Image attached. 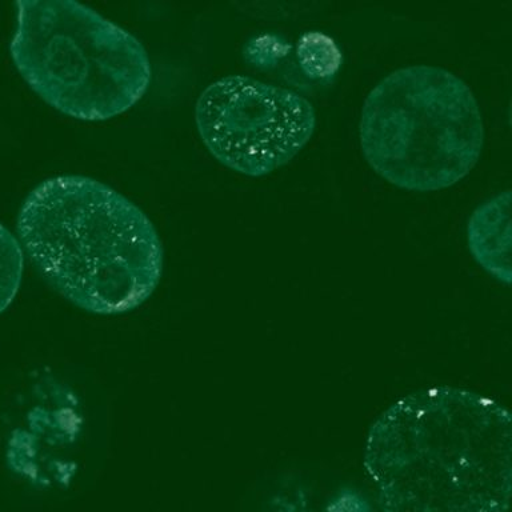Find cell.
<instances>
[{
  "mask_svg": "<svg viewBox=\"0 0 512 512\" xmlns=\"http://www.w3.org/2000/svg\"><path fill=\"white\" fill-rule=\"evenodd\" d=\"M363 467L383 511L506 512L512 496L510 411L466 388L411 392L371 424Z\"/></svg>",
  "mask_w": 512,
  "mask_h": 512,
  "instance_id": "1",
  "label": "cell"
},
{
  "mask_svg": "<svg viewBox=\"0 0 512 512\" xmlns=\"http://www.w3.org/2000/svg\"><path fill=\"white\" fill-rule=\"evenodd\" d=\"M16 238L40 279L94 315H122L151 298L163 275L162 240L142 208L90 176L32 188Z\"/></svg>",
  "mask_w": 512,
  "mask_h": 512,
  "instance_id": "2",
  "label": "cell"
},
{
  "mask_svg": "<svg viewBox=\"0 0 512 512\" xmlns=\"http://www.w3.org/2000/svg\"><path fill=\"white\" fill-rule=\"evenodd\" d=\"M10 55L31 90L56 111L103 122L131 110L151 86L146 47L74 0H19Z\"/></svg>",
  "mask_w": 512,
  "mask_h": 512,
  "instance_id": "3",
  "label": "cell"
},
{
  "mask_svg": "<svg viewBox=\"0 0 512 512\" xmlns=\"http://www.w3.org/2000/svg\"><path fill=\"white\" fill-rule=\"evenodd\" d=\"M364 159L376 175L411 192L462 182L482 156L486 130L470 86L446 68H398L367 95L359 123Z\"/></svg>",
  "mask_w": 512,
  "mask_h": 512,
  "instance_id": "4",
  "label": "cell"
},
{
  "mask_svg": "<svg viewBox=\"0 0 512 512\" xmlns=\"http://www.w3.org/2000/svg\"><path fill=\"white\" fill-rule=\"evenodd\" d=\"M195 123L216 162L262 178L287 166L310 143L318 118L314 104L299 92L228 75L199 95Z\"/></svg>",
  "mask_w": 512,
  "mask_h": 512,
  "instance_id": "5",
  "label": "cell"
},
{
  "mask_svg": "<svg viewBox=\"0 0 512 512\" xmlns=\"http://www.w3.org/2000/svg\"><path fill=\"white\" fill-rule=\"evenodd\" d=\"M511 190L498 192L472 211L467 223L468 251L496 282L511 286Z\"/></svg>",
  "mask_w": 512,
  "mask_h": 512,
  "instance_id": "6",
  "label": "cell"
},
{
  "mask_svg": "<svg viewBox=\"0 0 512 512\" xmlns=\"http://www.w3.org/2000/svg\"><path fill=\"white\" fill-rule=\"evenodd\" d=\"M299 66L312 79H330L342 66V51L331 36L319 31L306 32L298 40Z\"/></svg>",
  "mask_w": 512,
  "mask_h": 512,
  "instance_id": "7",
  "label": "cell"
},
{
  "mask_svg": "<svg viewBox=\"0 0 512 512\" xmlns=\"http://www.w3.org/2000/svg\"><path fill=\"white\" fill-rule=\"evenodd\" d=\"M24 254L16 235L0 223V315L14 303L22 287Z\"/></svg>",
  "mask_w": 512,
  "mask_h": 512,
  "instance_id": "8",
  "label": "cell"
}]
</instances>
